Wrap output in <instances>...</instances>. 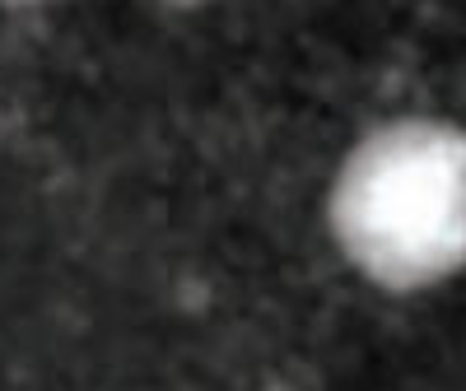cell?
<instances>
[{
    "label": "cell",
    "instance_id": "cell-1",
    "mask_svg": "<svg viewBox=\"0 0 466 391\" xmlns=\"http://www.w3.org/2000/svg\"><path fill=\"white\" fill-rule=\"evenodd\" d=\"M327 224L340 256L387 294L466 270V131L401 116L355 140L336 168Z\"/></svg>",
    "mask_w": 466,
    "mask_h": 391
},
{
    "label": "cell",
    "instance_id": "cell-2",
    "mask_svg": "<svg viewBox=\"0 0 466 391\" xmlns=\"http://www.w3.org/2000/svg\"><path fill=\"white\" fill-rule=\"evenodd\" d=\"M159 10H168V15H197V10H210L215 0H154Z\"/></svg>",
    "mask_w": 466,
    "mask_h": 391
},
{
    "label": "cell",
    "instance_id": "cell-3",
    "mask_svg": "<svg viewBox=\"0 0 466 391\" xmlns=\"http://www.w3.org/2000/svg\"><path fill=\"white\" fill-rule=\"evenodd\" d=\"M5 10H37V5H47V0H0Z\"/></svg>",
    "mask_w": 466,
    "mask_h": 391
}]
</instances>
